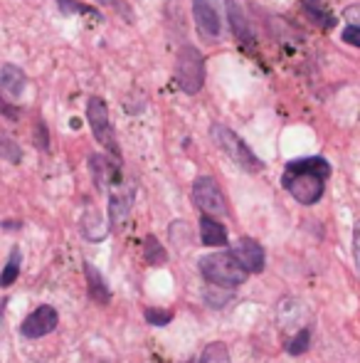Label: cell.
Masks as SVG:
<instances>
[{
    "label": "cell",
    "mask_w": 360,
    "mask_h": 363,
    "mask_svg": "<svg viewBox=\"0 0 360 363\" xmlns=\"http://www.w3.org/2000/svg\"><path fill=\"white\" fill-rule=\"evenodd\" d=\"M328 175H331V163L321 156H311V159L292 161L284 171L282 183L289 195L301 205H316L323 198Z\"/></svg>",
    "instance_id": "obj_1"
},
{
    "label": "cell",
    "mask_w": 360,
    "mask_h": 363,
    "mask_svg": "<svg viewBox=\"0 0 360 363\" xmlns=\"http://www.w3.org/2000/svg\"><path fill=\"white\" fill-rule=\"evenodd\" d=\"M198 270L210 284L224 287V289H234V287L244 284L249 275L232 252H212V255L200 257Z\"/></svg>",
    "instance_id": "obj_2"
},
{
    "label": "cell",
    "mask_w": 360,
    "mask_h": 363,
    "mask_svg": "<svg viewBox=\"0 0 360 363\" xmlns=\"http://www.w3.org/2000/svg\"><path fill=\"white\" fill-rule=\"evenodd\" d=\"M210 139L215 141V146H217L220 151H224V154L229 156V161H234V163L247 171V173H259V171L264 168V163L254 156V151L224 124L210 126Z\"/></svg>",
    "instance_id": "obj_3"
},
{
    "label": "cell",
    "mask_w": 360,
    "mask_h": 363,
    "mask_svg": "<svg viewBox=\"0 0 360 363\" xmlns=\"http://www.w3.org/2000/svg\"><path fill=\"white\" fill-rule=\"evenodd\" d=\"M176 82L185 94H198L205 84V59L198 47L183 45L176 62Z\"/></svg>",
    "instance_id": "obj_4"
},
{
    "label": "cell",
    "mask_w": 360,
    "mask_h": 363,
    "mask_svg": "<svg viewBox=\"0 0 360 363\" xmlns=\"http://www.w3.org/2000/svg\"><path fill=\"white\" fill-rule=\"evenodd\" d=\"M87 121L94 131V139L109 151V156L114 159H121V151H119V144H116V136H114V129H112V121H109V109L104 104V99L99 97H92L87 102Z\"/></svg>",
    "instance_id": "obj_5"
},
{
    "label": "cell",
    "mask_w": 360,
    "mask_h": 363,
    "mask_svg": "<svg viewBox=\"0 0 360 363\" xmlns=\"http://www.w3.org/2000/svg\"><path fill=\"white\" fill-rule=\"evenodd\" d=\"M193 200L205 215H212V218L227 215V203H224L222 190H220L217 180L210 178V175H200V178H195Z\"/></svg>",
    "instance_id": "obj_6"
},
{
    "label": "cell",
    "mask_w": 360,
    "mask_h": 363,
    "mask_svg": "<svg viewBox=\"0 0 360 363\" xmlns=\"http://www.w3.org/2000/svg\"><path fill=\"white\" fill-rule=\"evenodd\" d=\"M193 15L200 38H205L208 42H217L222 38V20L212 0H193Z\"/></svg>",
    "instance_id": "obj_7"
},
{
    "label": "cell",
    "mask_w": 360,
    "mask_h": 363,
    "mask_svg": "<svg viewBox=\"0 0 360 363\" xmlns=\"http://www.w3.org/2000/svg\"><path fill=\"white\" fill-rule=\"evenodd\" d=\"M57 324H59L57 309L49 304H42L20 324V334H23L25 339H42V336L52 334V331L57 329Z\"/></svg>",
    "instance_id": "obj_8"
},
{
    "label": "cell",
    "mask_w": 360,
    "mask_h": 363,
    "mask_svg": "<svg viewBox=\"0 0 360 363\" xmlns=\"http://www.w3.org/2000/svg\"><path fill=\"white\" fill-rule=\"evenodd\" d=\"M89 168H92L94 183L97 188L107 190L112 185L121 183V166H119V159H107V156H92L89 159Z\"/></svg>",
    "instance_id": "obj_9"
},
{
    "label": "cell",
    "mask_w": 360,
    "mask_h": 363,
    "mask_svg": "<svg viewBox=\"0 0 360 363\" xmlns=\"http://www.w3.org/2000/svg\"><path fill=\"white\" fill-rule=\"evenodd\" d=\"M232 255L242 262V267L247 272H262L267 265V257H264V247L252 238L237 240V245L232 247Z\"/></svg>",
    "instance_id": "obj_10"
},
{
    "label": "cell",
    "mask_w": 360,
    "mask_h": 363,
    "mask_svg": "<svg viewBox=\"0 0 360 363\" xmlns=\"http://www.w3.org/2000/svg\"><path fill=\"white\" fill-rule=\"evenodd\" d=\"M133 195H136V190L124 188V185L112 190V195H109V220H112V228H119V225H124L128 220V213L133 208Z\"/></svg>",
    "instance_id": "obj_11"
},
{
    "label": "cell",
    "mask_w": 360,
    "mask_h": 363,
    "mask_svg": "<svg viewBox=\"0 0 360 363\" xmlns=\"http://www.w3.org/2000/svg\"><path fill=\"white\" fill-rule=\"evenodd\" d=\"M200 240L208 247H224L227 245V230L212 215H203L200 218Z\"/></svg>",
    "instance_id": "obj_12"
},
{
    "label": "cell",
    "mask_w": 360,
    "mask_h": 363,
    "mask_svg": "<svg viewBox=\"0 0 360 363\" xmlns=\"http://www.w3.org/2000/svg\"><path fill=\"white\" fill-rule=\"evenodd\" d=\"M227 15H229V23H232V33H234V38L239 40V45L247 47V50H252L254 47V35H252V30H249L242 10L237 8L234 0H227Z\"/></svg>",
    "instance_id": "obj_13"
},
{
    "label": "cell",
    "mask_w": 360,
    "mask_h": 363,
    "mask_svg": "<svg viewBox=\"0 0 360 363\" xmlns=\"http://www.w3.org/2000/svg\"><path fill=\"white\" fill-rule=\"evenodd\" d=\"M84 277H87V289H89V294H92V299L97 301V304H109V301H112V292H109L107 280L102 277V272L87 262V265H84Z\"/></svg>",
    "instance_id": "obj_14"
},
{
    "label": "cell",
    "mask_w": 360,
    "mask_h": 363,
    "mask_svg": "<svg viewBox=\"0 0 360 363\" xmlns=\"http://www.w3.org/2000/svg\"><path fill=\"white\" fill-rule=\"evenodd\" d=\"M25 72L20 67H15V64H3V69H0V89H3L5 94H10L13 99H18L20 94L25 92Z\"/></svg>",
    "instance_id": "obj_15"
},
{
    "label": "cell",
    "mask_w": 360,
    "mask_h": 363,
    "mask_svg": "<svg viewBox=\"0 0 360 363\" xmlns=\"http://www.w3.org/2000/svg\"><path fill=\"white\" fill-rule=\"evenodd\" d=\"M304 13H306L313 23L323 25V28H333V25H336V18L328 13L321 0H304Z\"/></svg>",
    "instance_id": "obj_16"
},
{
    "label": "cell",
    "mask_w": 360,
    "mask_h": 363,
    "mask_svg": "<svg viewBox=\"0 0 360 363\" xmlns=\"http://www.w3.org/2000/svg\"><path fill=\"white\" fill-rule=\"evenodd\" d=\"M20 267H23V250L13 247V252H10V257H8V265L3 267V275H0V287L15 284V280H18V275H20Z\"/></svg>",
    "instance_id": "obj_17"
},
{
    "label": "cell",
    "mask_w": 360,
    "mask_h": 363,
    "mask_svg": "<svg viewBox=\"0 0 360 363\" xmlns=\"http://www.w3.org/2000/svg\"><path fill=\"white\" fill-rule=\"evenodd\" d=\"M143 260H146L148 265H153V267L166 265V260H168L166 250H163L161 242L153 238V235H148V238L143 240Z\"/></svg>",
    "instance_id": "obj_18"
},
{
    "label": "cell",
    "mask_w": 360,
    "mask_h": 363,
    "mask_svg": "<svg viewBox=\"0 0 360 363\" xmlns=\"http://www.w3.org/2000/svg\"><path fill=\"white\" fill-rule=\"evenodd\" d=\"M308 349H311V329H308V326L299 329L296 334H294V339L287 341V351L292 356H301V354H306Z\"/></svg>",
    "instance_id": "obj_19"
},
{
    "label": "cell",
    "mask_w": 360,
    "mask_h": 363,
    "mask_svg": "<svg viewBox=\"0 0 360 363\" xmlns=\"http://www.w3.org/2000/svg\"><path fill=\"white\" fill-rule=\"evenodd\" d=\"M57 5H59V10L62 13H77V15H87V18H92V20H99V13L94 8H89V5H82V3H77V0H57Z\"/></svg>",
    "instance_id": "obj_20"
},
{
    "label": "cell",
    "mask_w": 360,
    "mask_h": 363,
    "mask_svg": "<svg viewBox=\"0 0 360 363\" xmlns=\"http://www.w3.org/2000/svg\"><path fill=\"white\" fill-rule=\"evenodd\" d=\"M143 316H146V321L151 326H166V324H171L173 321V311H168V309H156V306H151V309H146L143 311Z\"/></svg>",
    "instance_id": "obj_21"
},
{
    "label": "cell",
    "mask_w": 360,
    "mask_h": 363,
    "mask_svg": "<svg viewBox=\"0 0 360 363\" xmlns=\"http://www.w3.org/2000/svg\"><path fill=\"white\" fill-rule=\"evenodd\" d=\"M92 230H99V233H102V238L107 235L102 230V218H99L97 210H87V215H84V220H82V233H84V238L92 240Z\"/></svg>",
    "instance_id": "obj_22"
},
{
    "label": "cell",
    "mask_w": 360,
    "mask_h": 363,
    "mask_svg": "<svg viewBox=\"0 0 360 363\" xmlns=\"http://www.w3.org/2000/svg\"><path fill=\"white\" fill-rule=\"evenodd\" d=\"M203 356L208 363H227V349H224V344H210Z\"/></svg>",
    "instance_id": "obj_23"
},
{
    "label": "cell",
    "mask_w": 360,
    "mask_h": 363,
    "mask_svg": "<svg viewBox=\"0 0 360 363\" xmlns=\"http://www.w3.org/2000/svg\"><path fill=\"white\" fill-rule=\"evenodd\" d=\"M0 154H3L8 161H13V163H20V159H23V154H20L18 144H15V141H10V139L0 141Z\"/></svg>",
    "instance_id": "obj_24"
},
{
    "label": "cell",
    "mask_w": 360,
    "mask_h": 363,
    "mask_svg": "<svg viewBox=\"0 0 360 363\" xmlns=\"http://www.w3.org/2000/svg\"><path fill=\"white\" fill-rule=\"evenodd\" d=\"M341 38H343V42L353 45V47H360V25H348Z\"/></svg>",
    "instance_id": "obj_25"
},
{
    "label": "cell",
    "mask_w": 360,
    "mask_h": 363,
    "mask_svg": "<svg viewBox=\"0 0 360 363\" xmlns=\"http://www.w3.org/2000/svg\"><path fill=\"white\" fill-rule=\"evenodd\" d=\"M35 139H37V146H40V149H44V151L49 149V141H47V126H44L42 121H37V126H35Z\"/></svg>",
    "instance_id": "obj_26"
},
{
    "label": "cell",
    "mask_w": 360,
    "mask_h": 363,
    "mask_svg": "<svg viewBox=\"0 0 360 363\" xmlns=\"http://www.w3.org/2000/svg\"><path fill=\"white\" fill-rule=\"evenodd\" d=\"M97 3L109 5V8H114V10H116V13H124L128 20H131V10L126 8V3H124V0H97Z\"/></svg>",
    "instance_id": "obj_27"
},
{
    "label": "cell",
    "mask_w": 360,
    "mask_h": 363,
    "mask_svg": "<svg viewBox=\"0 0 360 363\" xmlns=\"http://www.w3.org/2000/svg\"><path fill=\"white\" fill-rule=\"evenodd\" d=\"M353 257H356V270L360 277V223H356V233H353Z\"/></svg>",
    "instance_id": "obj_28"
},
{
    "label": "cell",
    "mask_w": 360,
    "mask_h": 363,
    "mask_svg": "<svg viewBox=\"0 0 360 363\" xmlns=\"http://www.w3.org/2000/svg\"><path fill=\"white\" fill-rule=\"evenodd\" d=\"M346 15L348 20H351L353 25H360V5H353V8H346Z\"/></svg>",
    "instance_id": "obj_29"
},
{
    "label": "cell",
    "mask_w": 360,
    "mask_h": 363,
    "mask_svg": "<svg viewBox=\"0 0 360 363\" xmlns=\"http://www.w3.org/2000/svg\"><path fill=\"white\" fill-rule=\"evenodd\" d=\"M0 114H5V117H8V119H13V121H18V117H20V114H18V109H10V107H5L3 102H0Z\"/></svg>",
    "instance_id": "obj_30"
},
{
    "label": "cell",
    "mask_w": 360,
    "mask_h": 363,
    "mask_svg": "<svg viewBox=\"0 0 360 363\" xmlns=\"http://www.w3.org/2000/svg\"><path fill=\"white\" fill-rule=\"evenodd\" d=\"M183 363H208V361H205V356H200V359H190V361H183Z\"/></svg>",
    "instance_id": "obj_31"
}]
</instances>
